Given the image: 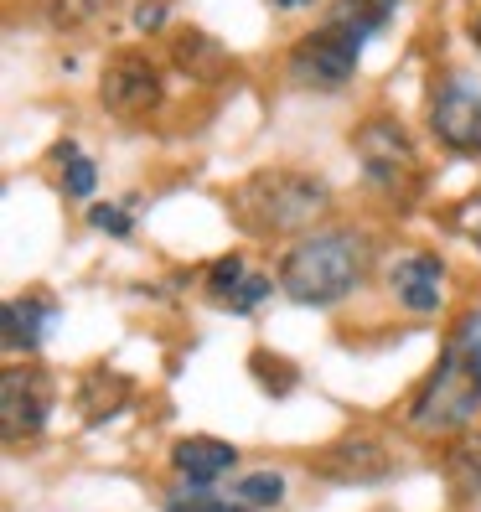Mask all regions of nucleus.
<instances>
[{
	"instance_id": "nucleus-1",
	"label": "nucleus",
	"mask_w": 481,
	"mask_h": 512,
	"mask_svg": "<svg viewBox=\"0 0 481 512\" xmlns=\"http://www.w3.org/2000/svg\"><path fill=\"white\" fill-rule=\"evenodd\" d=\"M481 419V306H471L435 357V368L409 399V430L419 435H456Z\"/></svg>"
},
{
	"instance_id": "nucleus-2",
	"label": "nucleus",
	"mask_w": 481,
	"mask_h": 512,
	"mask_svg": "<svg viewBox=\"0 0 481 512\" xmlns=\"http://www.w3.org/2000/svg\"><path fill=\"white\" fill-rule=\"evenodd\" d=\"M394 11L399 0H337L316 32H306L290 47V78L300 88H316V94H337L342 83H352L357 57L394 21Z\"/></svg>"
},
{
	"instance_id": "nucleus-3",
	"label": "nucleus",
	"mask_w": 481,
	"mask_h": 512,
	"mask_svg": "<svg viewBox=\"0 0 481 512\" xmlns=\"http://www.w3.org/2000/svg\"><path fill=\"white\" fill-rule=\"evenodd\" d=\"M373 269V238L352 228H311L280 259V290L295 306H337Z\"/></svg>"
},
{
	"instance_id": "nucleus-4",
	"label": "nucleus",
	"mask_w": 481,
	"mask_h": 512,
	"mask_svg": "<svg viewBox=\"0 0 481 512\" xmlns=\"http://www.w3.org/2000/svg\"><path fill=\"white\" fill-rule=\"evenodd\" d=\"M326 207H332V187L321 176L290 171V166H264L233 192V218L259 238L311 233L326 218Z\"/></svg>"
},
{
	"instance_id": "nucleus-5",
	"label": "nucleus",
	"mask_w": 481,
	"mask_h": 512,
	"mask_svg": "<svg viewBox=\"0 0 481 512\" xmlns=\"http://www.w3.org/2000/svg\"><path fill=\"white\" fill-rule=\"evenodd\" d=\"M352 150H357V166H363L368 187L383 202H394V207L419 202V192H425V166H419V150L394 114L363 119V125L352 130Z\"/></svg>"
},
{
	"instance_id": "nucleus-6",
	"label": "nucleus",
	"mask_w": 481,
	"mask_h": 512,
	"mask_svg": "<svg viewBox=\"0 0 481 512\" xmlns=\"http://www.w3.org/2000/svg\"><path fill=\"white\" fill-rule=\"evenodd\" d=\"M52 404H57V383L47 368L16 363L0 373V435H6V445L37 440L52 419Z\"/></svg>"
},
{
	"instance_id": "nucleus-7",
	"label": "nucleus",
	"mask_w": 481,
	"mask_h": 512,
	"mask_svg": "<svg viewBox=\"0 0 481 512\" xmlns=\"http://www.w3.org/2000/svg\"><path fill=\"white\" fill-rule=\"evenodd\" d=\"M430 130L445 150L456 156H471L481 150V83L466 73H440L430 88Z\"/></svg>"
},
{
	"instance_id": "nucleus-8",
	"label": "nucleus",
	"mask_w": 481,
	"mask_h": 512,
	"mask_svg": "<svg viewBox=\"0 0 481 512\" xmlns=\"http://www.w3.org/2000/svg\"><path fill=\"white\" fill-rule=\"evenodd\" d=\"M99 99L119 119H140L161 104V68L145 52H114L99 78Z\"/></svg>"
},
{
	"instance_id": "nucleus-9",
	"label": "nucleus",
	"mask_w": 481,
	"mask_h": 512,
	"mask_svg": "<svg viewBox=\"0 0 481 512\" xmlns=\"http://www.w3.org/2000/svg\"><path fill=\"white\" fill-rule=\"evenodd\" d=\"M171 63H176V73H187L197 83H223V78L238 73L233 52L213 32H202V26H182V32L171 37Z\"/></svg>"
},
{
	"instance_id": "nucleus-10",
	"label": "nucleus",
	"mask_w": 481,
	"mask_h": 512,
	"mask_svg": "<svg viewBox=\"0 0 481 512\" xmlns=\"http://www.w3.org/2000/svg\"><path fill=\"white\" fill-rule=\"evenodd\" d=\"M269 290H275V280H269V275H249L244 254H223L213 269H207V300L223 306V311H233V316L254 311Z\"/></svg>"
},
{
	"instance_id": "nucleus-11",
	"label": "nucleus",
	"mask_w": 481,
	"mask_h": 512,
	"mask_svg": "<svg viewBox=\"0 0 481 512\" xmlns=\"http://www.w3.org/2000/svg\"><path fill=\"white\" fill-rule=\"evenodd\" d=\"M57 326V300L32 290V295H16L6 300V321H0V342L6 352H37Z\"/></svg>"
},
{
	"instance_id": "nucleus-12",
	"label": "nucleus",
	"mask_w": 481,
	"mask_h": 512,
	"mask_svg": "<svg viewBox=\"0 0 481 512\" xmlns=\"http://www.w3.org/2000/svg\"><path fill=\"white\" fill-rule=\"evenodd\" d=\"M440 280H445V269L435 254H404L388 269V285H394L399 306H409L414 316H430L440 306Z\"/></svg>"
},
{
	"instance_id": "nucleus-13",
	"label": "nucleus",
	"mask_w": 481,
	"mask_h": 512,
	"mask_svg": "<svg viewBox=\"0 0 481 512\" xmlns=\"http://www.w3.org/2000/svg\"><path fill=\"white\" fill-rule=\"evenodd\" d=\"M311 471L332 476V481H378L394 471V461H388V450L378 440H342L321 461H311Z\"/></svg>"
},
{
	"instance_id": "nucleus-14",
	"label": "nucleus",
	"mask_w": 481,
	"mask_h": 512,
	"mask_svg": "<svg viewBox=\"0 0 481 512\" xmlns=\"http://www.w3.org/2000/svg\"><path fill=\"white\" fill-rule=\"evenodd\" d=\"M171 466L182 481H218L223 471L238 466V450L218 435H182L171 445Z\"/></svg>"
},
{
	"instance_id": "nucleus-15",
	"label": "nucleus",
	"mask_w": 481,
	"mask_h": 512,
	"mask_svg": "<svg viewBox=\"0 0 481 512\" xmlns=\"http://www.w3.org/2000/svg\"><path fill=\"white\" fill-rule=\"evenodd\" d=\"M130 394H135V383L125 378V373H109V368H94L83 378V388H78V404H83V419L88 425H104V419H114L119 409L130 404Z\"/></svg>"
},
{
	"instance_id": "nucleus-16",
	"label": "nucleus",
	"mask_w": 481,
	"mask_h": 512,
	"mask_svg": "<svg viewBox=\"0 0 481 512\" xmlns=\"http://www.w3.org/2000/svg\"><path fill=\"white\" fill-rule=\"evenodd\" d=\"M445 476L461 497H481V419L450 435L445 445Z\"/></svg>"
},
{
	"instance_id": "nucleus-17",
	"label": "nucleus",
	"mask_w": 481,
	"mask_h": 512,
	"mask_svg": "<svg viewBox=\"0 0 481 512\" xmlns=\"http://www.w3.org/2000/svg\"><path fill=\"white\" fill-rule=\"evenodd\" d=\"M161 507H166V512H254V507H244V502H233L228 492H218L213 481H187V487L166 492Z\"/></svg>"
},
{
	"instance_id": "nucleus-18",
	"label": "nucleus",
	"mask_w": 481,
	"mask_h": 512,
	"mask_svg": "<svg viewBox=\"0 0 481 512\" xmlns=\"http://www.w3.org/2000/svg\"><path fill=\"white\" fill-rule=\"evenodd\" d=\"M233 502H244V507H280L285 502V476L280 471H249V476H238L233 487H228Z\"/></svg>"
},
{
	"instance_id": "nucleus-19",
	"label": "nucleus",
	"mask_w": 481,
	"mask_h": 512,
	"mask_svg": "<svg viewBox=\"0 0 481 512\" xmlns=\"http://www.w3.org/2000/svg\"><path fill=\"white\" fill-rule=\"evenodd\" d=\"M109 0H47V26L52 32H83V26H94L104 16Z\"/></svg>"
},
{
	"instance_id": "nucleus-20",
	"label": "nucleus",
	"mask_w": 481,
	"mask_h": 512,
	"mask_svg": "<svg viewBox=\"0 0 481 512\" xmlns=\"http://www.w3.org/2000/svg\"><path fill=\"white\" fill-rule=\"evenodd\" d=\"M57 161H63V192L68 197H94L99 171L88 156H78V145H57Z\"/></svg>"
},
{
	"instance_id": "nucleus-21",
	"label": "nucleus",
	"mask_w": 481,
	"mask_h": 512,
	"mask_svg": "<svg viewBox=\"0 0 481 512\" xmlns=\"http://www.w3.org/2000/svg\"><path fill=\"white\" fill-rule=\"evenodd\" d=\"M249 373L259 378V388H264V394H290V388H295V368L285 363V357L264 352V347L249 357Z\"/></svg>"
},
{
	"instance_id": "nucleus-22",
	"label": "nucleus",
	"mask_w": 481,
	"mask_h": 512,
	"mask_svg": "<svg viewBox=\"0 0 481 512\" xmlns=\"http://www.w3.org/2000/svg\"><path fill=\"white\" fill-rule=\"evenodd\" d=\"M88 223H94L99 233H114V238H130L135 233L130 207H114V202H94V207H88Z\"/></svg>"
},
{
	"instance_id": "nucleus-23",
	"label": "nucleus",
	"mask_w": 481,
	"mask_h": 512,
	"mask_svg": "<svg viewBox=\"0 0 481 512\" xmlns=\"http://www.w3.org/2000/svg\"><path fill=\"white\" fill-rule=\"evenodd\" d=\"M166 21V0H140L135 6V32H156Z\"/></svg>"
},
{
	"instance_id": "nucleus-24",
	"label": "nucleus",
	"mask_w": 481,
	"mask_h": 512,
	"mask_svg": "<svg viewBox=\"0 0 481 512\" xmlns=\"http://www.w3.org/2000/svg\"><path fill=\"white\" fill-rule=\"evenodd\" d=\"M300 6H311V0H275V11H300Z\"/></svg>"
},
{
	"instance_id": "nucleus-25",
	"label": "nucleus",
	"mask_w": 481,
	"mask_h": 512,
	"mask_svg": "<svg viewBox=\"0 0 481 512\" xmlns=\"http://www.w3.org/2000/svg\"><path fill=\"white\" fill-rule=\"evenodd\" d=\"M471 42H476V47H481V11H476V16H471Z\"/></svg>"
},
{
	"instance_id": "nucleus-26",
	"label": "nucleus",
	"mask_w": 481,
	"mask_h": 512,
	"mask_svg": "<svg viewBox=\"0 0 481 512\" xmlns=\"http://www.w3.org/2000/svg\"><path fill=\"white\" fill-rule=\"evenodd\" d=\"M476 249H481V228H476Z\"/></svg>"
}]
</instances>
